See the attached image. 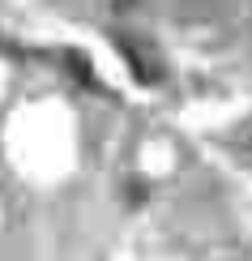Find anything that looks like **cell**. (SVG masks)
<instances>
[{"label": "cell", "instance_id": "6da1fadb", "mask_svg": "<svg viewBox=\"0 0 252 261\" xmlns=\"http://www.w3.org/2000/svg\"><path fill=\"white\" fill-rule=\"evenodd\" d=\"M116 43L128 51V64L137 69V77H141V82H154V77H158V60H154V51H150L146 43H137V39H128V35H124V39H116Z\"/></svg>", "mask_w": 252, "mask_h": 261}]
</instances>
